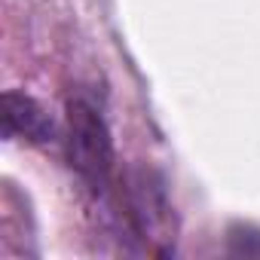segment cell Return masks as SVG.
<instances>
[{
  "label": "cell",
  "instance_id": "cell-1",
  "mask_svg": "<svg viewBox=\"0 0 260 260\" xmlns=\"http://www.w3.org/2000/svg\"><path fill=\"white\" fill-rule=\"evenodd\" d=\"M68 159L92 190H104L110 184L113 144L101 113L86 101L68 104Z\"/></svg>",
  "mask_w": 260,
  "mask_h": 260
},
{
  "label": "cell",
  "instance_id": "cell-2",
  "mask_svg": "<svg viewBox=\"0 0 260 260\" xmlns=\"http://www.w3.org/2000/svg\"><path fill=\"white\" fill-rule=\"evenodd\" d=\"M0 128H4L7 138L22 135L31 141H49L55 132V125L46 116V110L22 92H7L0 98Z\"/></svg>",
  "mask_w": 260,
  "mask_h": 260
}]
</instances>
